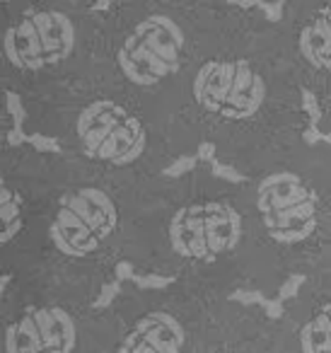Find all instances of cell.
Listing matches in <instances>:
<instances>
[{
    "label": "cell",
    "instance_id": "10",
    "mask_svg": "<svg viewBox=\"0 0 331 353\" xmlns=\"http://www.w3.org/2000/svg\"><path fill=\"white\" fill-rule=\"evenodd\" d=\"M300 54L314 68H331V22L326 17V8L300 32Z\"/></svg>",
    "mask_w": 331,
    "mask_h": 353
},
{
    "label": "cell",
    "instance_id": "32",
    "mask_svg": "<svg viewBox=\"0 0 331 353\" xmlns=\"http://www.w3.org/2000/svg\"><path fill=\"white\" fill-rule=\"evenodd\" d=\"M8 285H10V276H8V274H0V298L6 295Z\"/></svg>",
    "mask_w": 331,
    "mask_h": 353
},
{
    "label": "cell",
    "instance_id": "21",
    "mask_svg": "<svg viewBox=\"0 0 331 353\" xmlns=\"http://www.w3.org/2000/svg\"><path fill=\"white\" fill-rule=\"evenodd\" d=\"M27 143L39 152H61L59 143H56L54 138L44 136V133H30V136H27Z\"/></svg>",
    "mask_w": 331,
    "mask_h": 353
},
{
    "label": "cell",
    "instance_id": "34",
    "mask_svg": "<svg viewBox=\"0 0 331 353\" xmlns=\"http://www.w3.org/2000/svg\"><path fill=\"white\" fill-rule=\"evenodd\" d=\"M326 17H329V22H331V8H326Z\"/></svg>",
    "mask_w": 331,
    "mask_h": 353
},
{
    "label": "cell",
    "instance_id": "31",
    "mask_svg": "<svg viewBox=\"0 0 331 353\" xmlns=\"http://www.w3.org/2000/svg\"><path fill=\"white\" fill-rule=\"evenodd\" d=\"M112 6H114V0H94L92 10L94 12H104V10H109Z\"/></svg>",
    "mask_w": 331,
    "mask_h": 353
},
{
    "label": "cell",
    "instance_id": "16",
    "mask_svg": "<svg viewBox=\"0 0 331 353\" xmlns=\"http://www.w3.org/2000/svg\"><path fill=\"white\" fill-rule=\"evenodd\" d=\"M131 281L143 290H165L167 285L174 283V276H160V274H148V276H131Z\"/></svg>",
    "mask_w": 331,
    "mask_h": 353
},
{
    "label": "cell",
    "instance_id": "30",
    "mask_svg": "<svg viewBox=\"0 0 331 353\" xmlns=\"http://www.w3.org/2000/svg\"><path fill=\"white\" fill-rule=\"evenodd\" d=\"M230 6H237V8H244V10H249V8H259L261 6V0H228Z\"/></svg>",
    "mask_w": 331,
    "mask_h": 353
},
{
    "label": "cell",
    "instance_id": "29",
    "mask_svg": "<svg viewBox=\"0 0 331 353\" xmlns=\"http://www.w3.org/2000/svg\"><path fill=\"white\" fill-rule=\"evenodd\" d=\"M8 143H10V145H22V143H27L25 128H22V126L10 128V131H8Z\"/></svg>",
    "mask_w": 331,
    "mask_h": 353
},
{
    "label": "cell",
    "instance_id": "25",
    "mask_svg": "<svg viewBox=\"0 0 331 353\" xmlns=\"http://www.w3.org/2000/svg\"><path fill=\"white\" fill-rule=\"evenodd\" d=\"M261 307L266 310L268 319H281L283 317V300L281 298H273V300H263Z\"/></svg>",
    "mask_w": 331,
    "mask_h": 353
},
{
    "label": "cell",
    "instance_id": "7",
    "mask_svg": "<svg viewBox=\"0 0 331 353\" xmlns=\"http://www.w3.org/2000/svg\"><path fill=\"white\" fill-rule=\"evenodd\" d=\"M186 341L184 327L167 312H150L126 334L119 351L123 353H177Z\"/></svg>",
    "mask_w": 331,
    "mask_h": 353
},
{
    "label": "cell",
    "instance_id": "11",
    "mask_svg": "<svg viewBox=\"0 0 331 353\" xmlns=\"http://www.w3.org/2000/svg\"><path fill=\"white\" fill-rule=\"evenodd\" d=\"M317 216V194L305 201L295 203V206H288V208H278V211H268L261 213L263 218V225H266L268 232L273 230H288V228H297L302 225L305 221Z\"/></svg>",
    "mask_w": 331,
    "mask_h": 353
},
{
    "label": "cell",
    "instance_id": "28",
    "mask_svg": "<svg viewBox=\"0 0 331 353\" xmlns=\"http://www.w3.org/2000/svg\"><path fill=\"white\" fill-rule=\"evenodd\" d=\"M196 157L199 160H205V162H210L215 157V143H210V141H203L199 148H196Z\"/></svg>",
    "mask_w": 331,
    "mask_h": 353
},
{
    "label": "cell",
    "instance_id": "20",
    "mask_svg": "<svg viewBox=\"0 0 331 353\" xmlns=\"http://www.w3.org/2000/svg\"><path fill=\"white\" fill-rule=\"evenodd\" d=\"M119 293H121V281H119V279H114V281H109V283H104L102 290H99V295H97V300H94V310L109 307V305H112L114 300H117Z\"/></svg>",
    "mask_w": 331,
    "mask_h": 353
},
{
    "label": "cell",
    "instance_id": "13",
    "mask_svg": "<svg viewBox=\"0 0 331 353\" xmlns=\"http://www.w3.org/2000/svg\"><path fill=\"white\" fill-rule=\"evenodd\" d=\"M300 348L305 353L331 351V319L326 307L310 319L300 332Z\"/></svg>",
    "mask_w": 331,
    "mask_h": 353
},
{
    "label": "cell",
    "instance_id": "3",
    "mask_svg": "<svg viewBox=\"0 0 331 353\" xmlns=\"http://www.w3.org/2000/svg\"><path fill=\"white\" fill-rule=\"evenodd\" d=\"M78 138L88 157L119 167L138 160L148 145L143 123L112 99H97L80 112Z\"/></svg>",
    "mask_w": 331,
    "mask_h": 353
},
{
    "label": "cell",
    "instance_id": "6",
    "mask_svg": "<svg viewBox=\"0 0 331 353\" xmlns=\"http://www.w3.org/2000/svg\"><path fill=\"white\" fill-rule=\"evenodd\" d=\"M78 343L75 322L63 307L27 312L6 334L8 353H70Z\"/></svg>",
    "mask_w": 331,
    "mask_h": 353
},
{
    "label": "cell",
    "instance_id": "5",
    "mask_svg": "<svg viewBox=\"0 0 331 353\" xmlns=\"http://www.w3.org/2000/svg\"><path fill=\"white\" fill-rule=\"evenodd\" d=\"M194 97L205 112L242 121L261 109L266 83L247 61H208L196 73Z\"/></svg>",
    "mask_w": 331,
    "mask_h": 353
},
{
    "label": "cell",
    "instance_id": "35",
    "mask_svg": "<svg viewBox=\"0 0 331 353\" xmlns=\"http://www.w3.org/2000/svg\"><path fill=\"white\" fill-rule=\"evenodd\" d=\"M281 3H290V0H281Z\"/></svg>",
    "mask_w": 331,
    "mask_h": 353
},
{
    "label": "cell",
    "instance_id": "12",
    "mask_svg": "<svg viewBox=\"0 0 331 353\" xmlns=\"http://www.w3.org/2000/svg\"><path fill=\"white\" fill-rule=\"evenodd\" d=\"M22 230V208L17 194L10 192L6 179H0V245L12 242Z\"/></svg>",
    "mask_w": 331,
    "mask_h": 353
},
{
    "label": "cell",
    "instance_id": "23",
    "mask_svg": "<svg viewBox=\"0 0 331 353\" xmlns=\"http://www.w3.org/2000/svg\"><path fill=\"white\" fill-rule=\"evenodd\" d=\"M261 12L263 17H266L268 22H281L283 20V3L281 0H273V3H268V0H261Z\"/></svg>",
    "mask_w": 331,
    "mask_h": 353
},
{
    "label": "cell",
    "instance_id": "1",
    "mask_svg": "<svg viewBox=\"0 0 331 353\" xmlns=\"http://www.w3.org/2000/svg\"><path fill=\"white\" fill-rule=\"evenodd\" d=\"M119 213L112 196L97 187L66 194L49 228L54 247L66 256H90L114 235Z\"/></svg>",
    "mask_w": 331,
    "mask_h": 353
},
{
    "label": "cell",
    "instance_id": "22",
    "mask_svg": "<svg viewBox=\"0 0 331 353\" xmlns=\"http://www.w3.org/2000/svg\"><path fill=\"white\" fill-rule=\"evenodd\" d=\"M302 283H305V276H302V274L288 276L285 283H283L281 290H278V298H281V300H290V298H295V295H300Z\"/></svg>",
    "mask_w": 331,
    "mask_h": 353
},
{
    "label": "cell",
    "instance_id": "4",
    "mask_svg": "<svg viewBox=\"0 0 331 353\" xmlns=\"http://www.w3.org/2000/svg\"><path fill=\"white\" fill-rule=\"evenodd\" d=\"M75 27L66 12L37 10L8 27L3 51L20 70H44L59 65L73 54Z\"/></svg>",
    "mask_w": 331,
    "mask_h": 353
},
{
    "label": "cell",
    "instance_id": "2",
    "mask_svg": "<svg viewBox=\"0 0 331 353\" xmlns=\"http://www.w3.org/2000/svg\"><path fill=\"white\" fill-rule=\"evenodd\" d=\"M181 49V27L167 15H150L123 39L117 61L126 80L138 88H150L179 70Z\"/></svg>",
    "mask_w": 331,
    "mask_h": 353
},
{
    "label": "cell",
    "instance_id": "17",
    "mask_svg": "<svg viewBox=\"0 0 331 353\" xmlns=\"http://www.w3.org/2000/svg\"><path fill=\"white\" fill-rule=\"evenodd\" d=\"M210 172H213L215 179H223V182H230V184H242L244 182V174L239 170H234L232 165H225L220 160H210Z\"/></svg>",
    "mask_w": 331,
    "mask_h": 353
},
{
    "label": "cell",
    "instance_id": "15",
    "mask_svg": "<svg viewBox=\"0 0 331 353\" xmlns=\"http://www.w3.org/2000/svg\"><path fill=\"white\" fill-rule=\"evenodd\" d=\"M196 165H199V157L196 155H181V157H177V160H172L170 165L162 170V174L170 176V179H179V176L189 174Z\"/></svg>",
    "mask_w": 331,
    "mask_h": 353
},
{
    "label": "cell",
    "instance_id": "19",
    "mask_svg": "<svg viewBox=\"0 0 331 353\" xmlns=\"http://www.w3.org/2000/svg\"><path fill=\"white\" fill-rule=\"evenodd\" d=\"M6 107H8V114L12 117V121H15V126H22L27 119V109L20 94L12 92V90H6Z\"/></svg>",
    "mask_w": 331,
    "mask_h": 353
},
{
    "label": "cell",
    "instance_id": "26",
    "mask_svg": "<svg viewBox=\"0 0 331 353\" xmlns=\"http://www.w3.org/2000/svg\"><path fill=\"white\" fill-rule=\"evenodd\" d=\"M302 141H305L307 145H317V143H324V133L319 131V126L310 123V126L302 131Z\"/></svg>",
    "mask_w": 331,
    "mask_h": 353
},
{
    "label": "cell",
    "instance_id": "33",
    "mask_svg": "<svg viewBox=\"0 0 331 353\" xmlns=\"http://www.w3.org/2000/svg\"><path fill=\"white\" fill-rule=\"evenodd\" d=\"M324 143H326V145L331 148V133H324Z\"/></svg>",
    "mask_w": 331,
    "mask_h": 353
},
{
    "label": "cell",
    "instance_id": "14",
    "mask_svg": "<svg viewBox=\"0 0 331 353\" xmlns=\"http://www.w3.org/2000/svg\"><path fill=\"white\" fill-rule=\"evenodd\" d=\"M317 230V216L310 218V221H305L302 225L297 228H288V230H273L268 232V235L273 237L276 242H281V245H297V242H305L307 237H312Z\"/></svg>",
    "mask_w": 331,
    "mask_h": 353
},
{
    "label": "cell",
    "instance_id": "18",
    "mask_svg": "<svg viewBox=\"0 0 331 353\" xmlns=\"http://www.w3.org/2000/svg\"><path fill=\"white\" fill-rule=\"evenodd\" d=\"M300 99H302V112L307 114V119H310V123H314V126H319L321 121V107H319V99L314 97V92L307 88L300 90Z\"/></svg>",
    "mask_w": 331,
    "mask_h": 353
},
{
    "label": "cell",
    "instance_id": "9",
    "mask_svg": "<svg viewBox=\"0 0 331 353\" xmlns=\"http://www.w3.org/2000/svg\"><path fill=\"white\" fill-rule=\"evenodd\" d=\"M203 223H205V245L210 256H220L234 250L242 237V218L228 203H203Z\"/></svg>",
    "mask_w": 331,
    "mask_h": 353
},
{
    "label": "cell",
    "instance_id": "24",
    "mask_svg": "<svg viewBox=\"0 0 331 353\" xmlns=\"http://www.w3.org/2000/svg\"><path fill=\"white\" fill-rule=\"evenodd\" d=\"M230 300H232V303H242V305H261L266 298H263L261 293H257V290H234V293L230 295Z\"/></svg>",
    "mask_w": 331,
    "mask_h": 353
},
{
    "label": "cell",
    "instance_id": "27",
    "mask_svg": "<svg viewBox=\"0 0 331 353\" xmlns=\"http://www.w3.org/2000/svg\"><path fill=\"white\" fill-rule=\"evenodd\" d=\"M136 274V269H133V264L131 261H119L117 266H114V276H117L119 281H131V276Z\"/></svg>",
    "mask_w": 331,
    "mask_h": 353
},
{
    "label": "cell",
    "instance_id": "8",
    "mask_svg": "<svg viewBox=\"0 0 331 353\" xmlns=\"http://www.w3.org/2000/svg\"><path fill=\"white\" fill-rule=\"evenodd\" d=\"M170 242L177 254L199 261H213L208 245H205L203 203H194L174 213L170 223Z\"/></svg>",
    "mask_w": 331,
    "mask_h": 353
}]
</instances>
